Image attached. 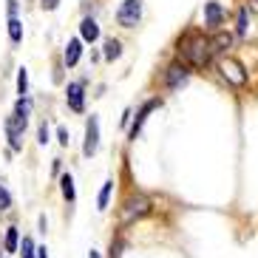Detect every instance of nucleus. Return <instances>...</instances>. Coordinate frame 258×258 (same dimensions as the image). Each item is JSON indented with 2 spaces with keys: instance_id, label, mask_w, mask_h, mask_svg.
I'll return each mask as SVG.
<instances>
[{
  "instance_id": "nucleus-1",
  "label": "nucleus",
  "mask_w": 258,
  "mask_h": 258,
  "mask_svg": "<svg viewBox=\"0 0 258 258\" xmlns=\"http://www.w3.org/2000/svg\"><path fill=\"white\" fill-rule=\"evenodd\" d=\"M179 54H182L184 66H196V69H202V66H207L210 57H213L210 40L202 37V34H184V37L179 40Z\"/></svg>"
},
{
  "instance_id": "nucleus-2",
  "label": "nucleus",
  "mask_w": 258,
  "mask_h": 258,
  "mask_svg": "<svg viewBox=\"0 0 258 258\" xmlns=\"http://www.w3.org/2000/svg\"><path fill=\"white\" fill-rule=\"evenodd\" d=\"M151 213V199L142 196V193H137V196H131L128 202H125V207H122V224H131V221L137 219H145Z\"/></svg>"
},
{
  "instance_id": "nucleus-3",
  "label": "nucleus",
  "mask_w": 258,
  "mask_h": 258,
  "mask_svg": "<svg viewBox=\"0 0 258 258\" xmlns=\"http://www.w3.org/2000/svg\"><path fill=\"white\" fill-rule=\"evenodd\" d=\"M139 17H142V0H125L119 6V12H116V20L125 29H134L139 23Z\"/></svg>"
},
{
  "instance_id": "nucleus-4",
  "label": "nucleus",
  "mask_w": 258,
  "mask_h": 258,
  "mask_svg": "<svg viewBox=\"0 0 258 258\" xmlns=\"http://www.w3.org/2000/svg\"><path fill=\"white\" fill-rule=\"evenodd\" d=\"M219 71H221V77H224L227 83H233V85L247 83V71H244V66L238 60H233V57H224V60L219 62Z\"/></svg>"
},
{
  "instance_id": "nucleus-5",
  "label": "nucleus",
  "mask_w": 258,
  "mask_h": 258,
  "mask_svg": "<svg viewBox=\"0 0 258 258\" xmlns=\"http://www.w3.org/2000/svg\"><path fill=\"white\" fill-rule=\"evenodd\" d=\"M187 66L184 62H173V66H167V71H165V83H167V88L170 91H176L179 85H184L187 83Z\"/></svg>"
},
{
  "instance_id": "nucleus-6",
  "label": "nucleus",
  "mask_w": 258,
  "mask_h": 258,
  "mask_svg": "<svg viewBox=\"0 0 258 258\" xmlns=\"http://www.w3.org/2000/svg\"><path fill=\"white\" fill-rule=\"evenodd\" d=\"M99 148V119L97 116H91L88 119V125H85V145H83V153L85 156H94Z\"/></svg>"
},
{
  "instance_id": "nucleus-7",
  "label": "nucleus",
  "mask_w": 258,
  "mask_h": 258,
  "mask_svg": "<svg viewBox=\"0 0 258 258\" xmlns=\"http://www.w3.org/2000/svg\"><path fill=\"white\" fill-rule=\"evenodd\" d=\"M23 131H26V119H20V116H9L6 119V134H9V145L15 148V151H20V139H23Z\"/></svg>"
},
{
  "instance_id": "nucleus-8",
  "label": "nucleus",
  "mask_w": 258,
  "mask_h": 258,
  "mask_svg": "<svg viewBox=\"0 0 258 258\" xmlns=\"http://www.w3.org/2000/svg\"><path fill=\"white\" fill-rule=\"evenodd\" d=\"M153 108H159V99H148V102H145V105L139 108L137 119H134V125H131V139H137V137H139V131H142L145 119H148V114H151Z\"/></svg>"
},
{
  "instance_id": "nucleus-9",
  "label": "nucleus",
  "mask_w": 258,
  "mask_h": 258,
  "mask_svg": "<svg viewBox=\"0 0 258 258\" xmlns=\"http://www.w3.org/2000/svg\"><path fill=\"white\" fill-rule=\"evenodd\" d=\"M66 99H69V108L71 111H83L85 108V97H83V83H71L69 91H66Z\"/></svg>"
},
{
  "instance_id": "nucleus-10",
  "label": "nucleus",
  "mask_w": 258,
  "mask_h": 258,
  "mask_svg": "<svg viewBox=\"0 0 258 258\" xmlns=\"http://www.w3.org/2000/svg\"><path fill=\"white\" fill-rule=\"evenodd\" d=\"M221 20H224V9H221V3H216V0L205 3V23L210 26V29H216V26H221Z\"/></svg>"
},
{
  "instance_id": "nucleus-11",
  "label": "nucleus",
  "mask_w": 258,
  "mask_h": 258,
  "mask_svg": "<svg viewBox=\"0 0 258 258\" xmlns=\"http://www.w3.org/2000/svg\"><path fill=\"white\" fill-rule=\"evenodd\" d=\"M80 54H83V40H69V46H66V54H62V60H66V66H77V60H80Z\"/></svg>"
},
{
  "instance_id": "nucleus-12",
  "label": "nucleus",
  "mask_w": 258,
  "mask_h": 258,
  "mask_svg": "<svg viewBox=\"0 0 258 258\" xmlns=\"http://www.w3.org/2000/svg\"><path fill=\"white\" fill-rule=\"evenodd\" d=\"M80 34H83V40L94 43V40L99 37V26H97V20H91V17H85L83 23H80Z\"/></svg>"
},
{
  "instance_id": "nucleus-13",
  "label": "nucleus",
  "mask_w": 258,
  "mask_h": 258,
  "mask_svg": "<svg viewBox=\"0 0 258 258\" xmlns=\"http://www.w3.org/2000/svg\"><path fill=\"white\" fill-rule=\"evenodd\" d=\"M233 46V34H227V31H221V34H216V37L210 40V51H227V48Z\"/></svg>"
},
{
  "instance_id": "nucleus-14",
  "label": "nucleus",
  "mask_w": 258,
  "mask_h": 258,
  "mask_svg": "<svg viewBox=\"0 0 258 258\" xmlns=\"http://www.w3.org/2000/svg\"><path fill=\"white\" fill-rule=\"evenodd\" d=\"M111 190H114V179H108V182L102 184V190H99V199H97V207H99V210H105V207H108V199H111Z\"/></svg>"
},
{
  "instance_id": "nucleus-15",
  "label": "nucleus",
  "mask_w": 258,
  "mask_h": 258,
  "mask_svg": "<svg viewBox=\"0 0 258 258\" xmlns=\"http://www.w3.org/2000/svg\"><path fill=\"white\" fill-rule=\"evenodd\" d=\"M9 37H12V43H20V40H23V23H20L17 17L9 20Z\"/></svg>"
},
{
  "instance_id": "nucleus-16",
  "label": "nucleus",
  "mask_w": 258,
  "mask_h": 258,
  "mask_svg": "<svg viewBox=\"0 0 258 258\" xmlns=\"http://www.w3.org/2000/svg\"><path fill=\"white\" fill-rule=\"evenodd\" d=\"M122 54V46H119V40H105V60H116Z\"/></svg>"
},
{
  "instance_id": "nucleus-17",
  "label": "nucleus",
  "mask_w": 258,
  "mask_h": 258,
  "mask_svg": "<svg viewBox=\"0 0 258 258\" xmlns=\"http://www.w3.org/2000/svg\"><path fill=\"white\" fill-rule=\"evenodd\" d=\"M60 187H62V196L69 199V202H74V179H71L69 173L60 179Z\"/></svg>"
},
{
  "instance_id": "nucleus-18",
  "label": "nucleus",
  "mask_w": 258,
  "mask_h": 258,
  "mask_svg": "<svg viewBox=\"0 0 258 258\" xmlns=\"http://www.w3.org/2000/svg\"><path fill=\"white\" fill-rule=\"evenodd\" d=\"M17 241H20L17 227H9V233H6V252H15L17 250Z\"/></svg>"
},
{
  "instance_id": "nucleus-19",
  "label": "nucleus",
  "mask_w": 258,
  "mask_h": 258,
  "mask_svg": "<svg viewBox=\"0 0 258 258\" xmlns=\"http://www.w3.org/2000/svg\"><path fill=\"white\" fill-rule=\"evenodd\" d=\"M26 91H29V74H26V69H20V74H17V94H20V99L26 97Z\"/></svg>"
},
{
  "instance_id": "nucleus-20",
  "label": "nucleus",
  "mask_w": 258,
  "mask_h": 258,
  "mask_svg": "<svg viewBox=\"0 0 258 258\" xmlns=\"http://www.w3.org/2000/svg\"><path fill=\"white\" fill-rule=\"evenodd\" d=\"M20 250H23V258H34V255H37V247H34L31 238H23V247H20Z\"/></svg>"
},
{
  "instance_id": "nucleus-21",
  "label": "nucleus",
  "mask_w": 258,
  "mask_h": 258,
  "mask_svg": "<svg viewBox=\"0 0 258 258\" xmlns=\"http://www.w3.org/2000/svg\"><path fill=\"white\" fill-rule=\"evenodd\" d=\"M9 207H12V196H9V190L0 182V210H9Z\"/></svg>"
},
{
  "instance_id": "nucleus-22",
  "label": "nucleus",
  "mask_w": 258,
  "mask_h": 258,
  "mask_svg": "<svg viewBox=\"0 0 258 258\" xmlns=\"http://www.w3.org/2000/svg\"><path fill=\"white\" fill-rule=\"evenodd\" d=\"M235 31H238V34H247V9L238 12V26H235Z\"/></svg>"
},
{
  "instance_id": "nucleus-23",
  "label": "nucleus",
  "mask_w": 258,
  "mask_h": 258,
  "mask_svg": "<svg viewBox=\"0 0 258 258\" xmlns=\"http://www.w3.org/2000/svg\"><path fill=\"white\" fill-rule=\"evenodd\" d=\"M37 137H40V145H46V142H48V125H46V122H43V125H40Z\"/></svg>"
},
{
  "instance_id": "nucleus-24",
  "label": "nucleus",
  "mask_w": 258,
  "mask_h": 258,
  "mask_svg": "<svg viewBox=\"0 0 258 258\" xmlns=\"http://www.w3.org/2000/svg\"><path fill=\"white\" fill-rule=\"evenodd\" d=\"M57 137H60V145H69V131H66V128L57 131Z\"/></svg>"
},
{
  "instance_id": "nucleus-25",
  "label": "nucleus",
  "mask_w": 258,
  "mask_h": 258,
  "mask_svg": "<svg viewBox=\"0 0 258 258\" xmlns=\"http://www.w3.org/2000/svg\"><path fill=\"white\" fill-rule=\"evenodd\" d=\"M43 6H46V9H57V6H60V0H43Z\"/></svg>"
},
{
  "instance_id": "nucleus-26",
  "label": "nucleus",
  "mask_w": 258,
  "mask_h": 258,
  "mask_svg": "<svg viewBox=\"0 0 258 258\" xmlns=\"http://www.w3.org/2000/svg\"><path fill=\"white\" fill-rule=\"evenodd\" d=\"M34 258H48V250H46V247H37V255H34Z\"/></svg>"
},
{
  "instance_id": "nucleus-27",
  "label": "nucleus",
  "mask_w": 258,
  "mask_h": 258,
  "mask_svg": "<svg viewBox=\"0 0 258 258\" xmlns=\"http://www.w3.org/2000/svg\"><path fill=\"white\" fill-rule=\"evenodd\" d=\"M88 258H99V252H97V250H91V252H88Z\"/></svg>"
},
{
  "instance_id": "nucleus-28",
  "label": "nucleus",
  "mask_w": 258,
  "mask_h": 258,
  "mask_svg": "<svg viewBox=\"0 0 258 258\" xmlns=\"http://www.w3.org/2000/svg\"><path fill=\"white\" fill-rule=\"evenodd\" d=\"M252 9H258V0H255V3H252Z\"/></svg>"
}]
</instances>
